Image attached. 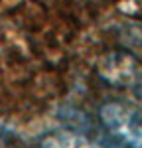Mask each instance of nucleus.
Segmentation results:
<instances>
[{
  "label": "nucleus",
  "instance_id": "1",
  "mask_svg": "<svg viewBox=\"0 0 142 148\" xmlns=\"http://www.w3.org/2000/svg\"><path fill=\"white\" fill-rule=\"evenodd\" d=\"M101 121L109 132L124 144L142 146V111L126 103H106L101 109Z\"/></svg>",
  "mask_w": 142,
  "mask_h": 148
},
{
  "label": "nucleus",
  "instance_id": "2",
  "mask_svg": "<svg viewBox=\"0 0 142 148\" xmlns=\"http://www.w3.org/2000/svg\"><path fill=\"white\" fill-rule=\"evenodd\" d=\"M67 142H69V144H83V142H85V140H83V138H67V136H49L46 140V144H55V146H57V144H67Z\"/></svg>",
  "mask_w": 142,
  "mask_h": 148
}]
</instances>
